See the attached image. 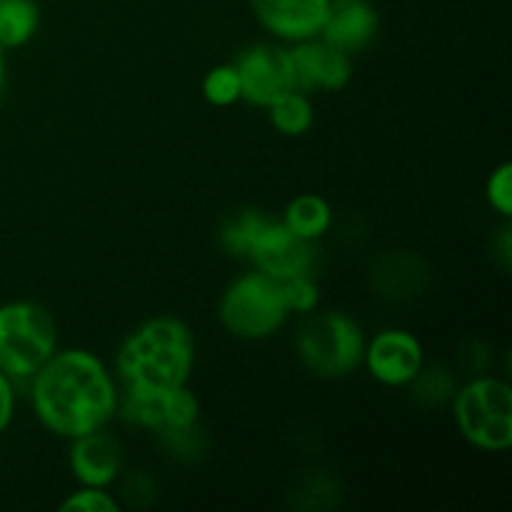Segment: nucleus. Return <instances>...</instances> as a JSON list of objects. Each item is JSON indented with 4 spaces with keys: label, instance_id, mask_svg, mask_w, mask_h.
Wrapping results in <instances>:
<instances>
[{
    "label": "nucleus",
    "instance_id": "obj_14",
    "mask_svg": "<svg viewBox=\"0 0 512 512\" xmlns=\"http://www.w3.org/2000/svg\"><path fill=\"white\" fill-rule=\"evenodd\" d=\"M380 30V13L373 0H330L320 38L345 53L368 48Z\"/></svg>",
    "mask_w": 512,
    "mask_h": 512
},
{
    "label": "nucleus",
    "instance_id": "obj_4",
    "mask_svg": "<svg viewBox=\"0 0 512 512\" xmlns=\"http://www.w3.org/2000/svg\"><path fill=\"white\" fill-rule=\"evenodd\" d=\"M58 350L53 313L33 300L0 305V373L15 385H28Z\"/></svg>",
    "mask_w": 512,
    "mask_h": 512
},
{
    "label": "nucleus",
    "instance_id": "obj_17",
    "mask_svg": "<svg viewBox=\"0 0 512 512\" xmlns=\"http://www.w3.org/2000/svg\"><path fill=\"white\" fill-rule=\"evenodd\" d=\"M265 110H268L270 125L285 138H303L315 123L313 100H310L308 93H300V90H290Z\"/></svg>",
    "mask_w": 512,
    "mask_h": 512
},
{
    "label": "nucleus",
    "instance_id": "obj_20",
    "mask_svg": "<svg viewBox=\"0 0 512 512\" xmlns=\"http://www.w3.org/2000/svg\"><path fill=\"white\" fill-rule=\"evenodd\" d=\"M203 98L213 108H230V105L243 100V85H240V75L235 63H220L205 73L203 85Z\"/></svg>",
    "mask_w": 512,
    "mask_h": 512
},
{
    "label": "nucleus",
    "instance_id": "obj_10",
    "mask_svg": "<svg viewBox=\"0 0 512 512\" xmlns=\"http://www.w3.org/2000/svg\"><path fill=\"white\" fill-rule=\"evenodd\" d=\"M118 415L135 428L153 430L160 435L165 430L188 428V425L198 423L200 403L188 385L150 395L120 393Z\"/></svg>",
    "mask_w": 512,
    "mask_h": 512
},
{
    "label": "nucleus",
    "instance_id": "obj_13",
    "mask_svg": "<svg viewBox=\"0 0 512 512\" xmlns=\"http://www.w3.org/2000/svg\"><path fill=\"white\" fill-rule=\"evenodd\" d=\"M68 465L78 485L110 488L123 473V445L108 428L70 440Z\"/></svg>",
    "mask_w": 512,
    "mask_h": 512
},
{
    "label": "nucleus",
    "instance_id": "obj_11",
    "mask_svg": "<svg viewBox=\"0 0 512 512\" xmlns=\"http://www.w3.org/2000/svg\"><path fill=\"white\" fill-rule=\"evenodd\" d=\"M290 70H293V85L300 93H315V90L345 88L353 78V58L345 50L325 43L323 38L303 40L288 48Z\"/></svg>",
    "mask_w": 512,
    "mask_h": 512
},
{
    "label": "nucleus",
    "instance_id": "obj_23",
    "mask_svg": "<svg viewBox=\"0 0 512 512\" xmlns=\"http://www.w3.org/2000/svg\"><path fill=\"white\" fill-rule=\"evenodd\" d=\"M120 508L123 505L108 488H90V485H80L60 503L63 512H120Z\"/></svg>",
    "mask_w": 512,
    "mask_h": 512
},
{
    "label": "nucleus",
    "instance_id": "obj_6",
    "mask_svg": "<svg viewBox=\"0 0 512 512\" xmlns=\"http://www.w3.org/2000/svg\"><path fill=\"white\" fill-rule=\"evenodd\" d=\"M218 318L233 338L258 343L273 338L288 323L290 310L278 280L253 268L250 273L238 275L225 288L218 305Z\"/></svg>",
    "mask_w": 512,
    "mask_h": 512
},
{
    "label": "nucleus",
    "instance_id": "obj_26",
    "mask_svg": "<svg viewBox=\"0 0 512 512\" xmlns=\"http://www.w3.org/2000/svg\"><path fill=\"white\" fill-rule=\"evenodd\" d=\"M500 258H503L505 268H510V263H512V235H510V228L503 230V240H500Z\"/></svg>",
    "mask_w": 512,
    "mask_h": 512
},
{
    "label": "nucleus",
    "instance_id": "obj_19",
    "mask_svg": "<svg viewBox=\"0 0 512 512\" xmlns=\"http://www.w3.org/2000/svg\"><path fill=\"white\" fill-rule=\"evenodd\" d=\"M268 220L270 215L260 213V210H240V213L233 215V218L223 225V230H220V245H223L233 258L248 260L250 248H253L255 238H258V233L265 228Z\"/></svg>",
    "mask_w": 512,
    "mask_h": 512
},
{
    "label": "nucleus",
    "instance_id": "obj_8",
    "mask_svg": "<svg viewBox=\"0 0 512 512\" xmlns=\"http://www.w3.org/2000/svg\"><path fill=\"white\" fill-rule=\"evenodd\" d=\"M243 100L255 108H270L278 98L295 90L290 55L283 43H255L235 60Z\"/></svg>",
    "mask_w": 512,
    "mask_h": 512
},
{
    "label": "nucleus",
    "instance_id": "obj_3",
    "mask_svg": "<svg viewBox=\"0 0 512 512\" xmlns=\"http://www.w3.org/2000/svg\"><path fill=\"white\" fill-rule=\"evenodd\" d=\"M365 333L343 310H318L305 315L295 333V353L315 378L340 380L363 365Z\"/></svg>",
    "mask_w": 512,
    "mask_h": 512
},
{
    "label": "nucleus",
    "instance_id": "obj_24",
    "mask_svg": "<svg viewBox=\"0 0 512 512\" xmlns=\"http://www.w3.org/2000/svg\"><path fill=\"white\" fill-rule=\"evenodd\" d=\"M488 205L505 220L512 218V163H500L485 183Z\"/></svg>",
    "mask_w": 512,
    "mask_h": 512
},
{
    "label": "nucleus",
    "instance_id": "obj_15",
    "mask_svg": "<svg viewBox=\"0 0 512 512\" xmlns=\"http://www.w3.org/2000/svg\"><path fill=\"white\" fill-rule=\"evenodd\" d=\"M280 220H283L295 235L318 243V240L325 238V235L330 233V228H333V208H330V203L323 195L303 193L285 205Z\"/></svg>",
    "mask_w": 512,
    "mask_h": 512
},
{
    "label": "nucleus",
    "instance_id": "obj_5",
    "mask_svg": "<svg viewBox=\"0 0 512 512\" xmlns=\"http://www.w3.org/2000/svg\"><path fill=\"white\" fill-rule=\"evenodd\" d=\"M453 418L465 443L483 453H505L512 445L510 383L498 375H475L455 390Z\"/></svg>",
    "mask_w": 512,
    "mask_h": 512
},
{
    "label": "nucleus",
    "instance_id": "obj_16",
    "mask_svg": "<svg viewBox=\"0 0 512 512\" xmlns=\"http://www.w3.org/2000/svg\"><path fill=\"white\" fill-rule=\"evenodd\" d=\"M38 28V0H0V48H23L38 35Z\"/></svg>",
    "mask_w": 512,
    "mask_h": 512
},
{
    "label": "nucleus",
    "instance_id": "obj_12",
    "mask_svg": "<svg viewBox=\"0 0 512 512\" xmlns=\"http://www.w3.org/2000/svg\"><path fill=\"white\" fill-rule=\"evenodd\" d=\"M330 0H250L255 20L275 43H303L320 38Z\"/></svg>",
    "mask_w": 512,
    "mask_h": 512
},
{
    "label": "nucleus",
    "instance_id": "obj_25",
    "mask_svg": "<svg viewBox=\"0 0 512 512\" xmlns=\"http://www.w3.org/2000/svg\"><path fill=\"white\" fill-rule=\"evenodd\" d=\"M15 405H18V385L0 373V435L8 433L15 418Z\"/></svg>",
    "mask_w": 512,
    "mask_h": 512
},
{
    "label": "nucleus",
    "instance_id": "obj_27",
    "mask_svg": "<svg viewBox=\"0 0 512 512\" xmlns=\"http://www.w3.org/2000/svg\"><path fill=\"white\" fill-rule=\"evenodd\" d=\"M5 80H8V60H5V50L0 48V95L5 90Z\"/></svg>",
    "mask_w": 512,
    "mask_h": 512
},
{
    "label": "nucleus",
    "instance_id": "obj_7",
    "mask_svg": "<svg viewBox=\"0 0 512 512\" xmlns=\"http://www.w3.org/2000/svg\"><path fill=\"white\" fill-rule=\"evenodd\" d=\"M248 260L255 270L270 275L273 280H290L298 275H315L318 268V243L295 235L280 218L265 223L250 248Z\"/></svg>",
    "mask_w": 512,
    "mask_h": 512
},
{
    "label": "nucleus",
    "instance_id": "obj_9",
    "mask_svg": "<svg viewBox=\"0 0 512 512\" xmlns=\"http://www.w3.org/2000/svg\"><path fill=\"white\" fill-rule=\"evenodd\" d=\"M363 365L385 388H408L425 365L423 343L405 328H385L365 340Z\"/></svg>",
    "mask_w": 512,
    "mask_h": 512
},
{
    "label": "nucleus",
    "instance_id": "obj_18",
    "mask_svg": "<svg viewBox=\"0 0 512 512\" xmlns=\"http://www.w3.org/2000/svg\"><path fill=\"white\" fill-rule=\"evenodd\" d=\"M378 265H383L385 270H390L393 275H373L375 285L383 295L388 298H410L420 290V280H423L425 270L420 268V263L410 255H388V258L380 260Z\"/></svg>",
    "mask_w": 512,
    "mask_h": 512
},
{
    "label": "nucleus",
    "instance_id": "obj_21",
    "mask_svg": "<svg viewBox=\"0 0 512 512\" xmlns=\"http://www.w3.org/2000/svg\"><path fill=\"white\" fill-rule=\"evenodd\" d=\"M408 388L413 390V398L420 405H428L430 408V405H443L453 400L458 385H455L453 373L443 368V365H423Z\"/></svg>",
    "mask_w": 512,
    "mask_h": 512
},
{
    "label": "nucleus",
    "instance_id": "obj_22",
    "mask_svg": "<svg viewBox=\"0 0 512 512\" xmlns=\"http://www.w3.org/2000/svg\"><path fill=\"white\" fill-rule=\"evenodd\" d=\"M280 288H283V298L290 315H308L320 305V288L315 283V275H298V278L280 280Z\"/></svg>",
    "mask_w": 512,
    "mask_h": 512
},
{
    "label": "nucleus",
    "instance_id": "obj_1",
    "mask_svg": "<svg viewBox=\"0 0 512 512\" xmlns=\"http://www.w3.org/2000/svg\"><path fill=\"white\" fill-rule=\"evenodd\" d=\"M25 388L35 418L58 438H80L118 418V380L85 348H58Z\"/></svg>",
    "mask_w": 512,
    "mask_h": 512
},
{
    "label": "nucleus",
    "instance_id": "obj_2",
    "mask_svg": "<svg viewBox=\"0 0 512 512\" xmlns=\"http://www.w3.org/2000/svg\"><path fill=\"white\" fill-rule=\"evenodd\" d=\"M195 355L198 350L188 325L173 315H158L140 323L120 343L113 375L120 393H165L190 383Z\"/></svg>",
    "mask_w": 512,
    "mask_h": 512
}]
</instances>
